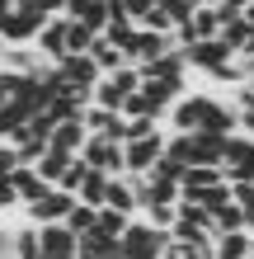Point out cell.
<instances>
[{
  "label": "cell",
  "mask_w": 254,
  "mask_h": 259,
  "mask_svg": "<svg viewBox=\"0 0 254 259\" xmlns=\"http://www.w3.org/2000/svg\"><path fill=\"white\" fill-rule=\"evenodd\" d=\"M10 184H14V193H19V207L38 203V198L52 189V184H42V179H38V170H33V165H19V170L10 175Z\"/></svg>",
  "instance_id": "obj_19"
},
{
  "label": "cell",
  "mask_w": 254,
  "mask_h": 259,
  "mask_svg": "<svg viewBox=\"0 0 254 259\" xmlns=\"http://www.w3.org/2000/svg\"><path fill=\"white\" fill-rule=\"evenodd\" d=\"M113 250H118V240L104 236V231H85V236H76V259H113Z\"/></svg>",
  "instance_id": "obj_21"
},
{
  "label": "cell",
  "mask_w": 254,
  "mask_h": 259,
  "mask_svg": "<svg viewBox=\"0 0 254 259\" xmlns=\"http://www.w3.org/2000/svg\"><path fill=\"white\" fill-rule=\"evenodd\" d=\"M71 160H76V156H62V151H42V156L33 160V170H38V179H42V184H62V175L71 170Z\"/></svg>",
  "instance_id": "obj_22"
},
{
  "label": "cell",
  "mask_w": 254,
  "mask_h": 259,
  "mask_svg": "<svg viewBox=\"0 0 254 259\" xmlns=\"http://www.w3.org/2000/svg\"><path fill=\"white\" fill-rule=\"evenodd\" d=\"M14 259H42L38 250V226H14Z\"/></svg>",
  "instance_id": "obj_27"
},
{
  "label": "cell",
  "mask_w": 254,
  "mask_h": 259,
  "mask_svg": "<svg viewBox=\"0 0 254 259\" xmlns=\"http://www.w3.org/2000/svg\"><path fill=\"white\" fill-rule=\"evenodd\" d=\"M151 5H156V0H123V14H127L132 24H141L146 14H151Z\"/></svg>",
  "instance_id": "obj_33"
},
{
  "label": "cell",
  "mask_w": 254,
  "mask_h": 259,
  "mask_svg": "<svg viewBox=\"0 0 254 259\" xmlns=\"http://www.w3.org/2000/svg\"><path fill=\"white\" fill-rule=\"evenodd\" d=\"M240 132H249V137H254V109H245V113H240Z\"/></svg>",
  "instance_id": "obj_37"
},
{
  "label": "cell",
  "mask_w": 254,
  "mask_h": 259,
  "mask_svg": "<svg viewBox=\"0 0 254 259\" xmlns=\"http://www.w3.org/2000/svg\"><path fill=\"white\" fill-rule=\"evenodd\" d=\"M38 250H42V259H76V236L66 231V222L38 226Z\"/></svg>",
  "instance_id": "obj_12"
},
{
  "label": "cell",
  "mask_w": 254,
  "mask_h": 259,
  "mask_svg": "<svg viewBox=\"0 0 254 259\" xmlns=\"http://www.w3.org/2000/svg\"><path fill=\"white\" fill-rule=\"evenodd\" d=\"M10 146H14V151H19V165H33V160L42 156V151H47V137H38L33 127H28V123H24L19 132H14V137H10Z\"/></svg>",
  "instance_id": "obj_23"
},
{
  "label": "cell",
  "mask_w": 254,
  "mask_h": 259,
  "mask_svg": "<svg viewBox=\"0 0 254 259\" xmlns=\"http://www.w3.org/2000/svg\"><path fill=\"white\" fill-rule=\"evenodd\" d=\"M85 10H89V0H66V10H62V19H80Z\"/></svg>",
  "instance_id": "obj_36"
},
{
  "label": "cell",
  "mask_w": 254,
  "mask_h": 259,
  "mask_svg": "<svg viewBox=\"0 0 254 259\" xmlns=\"http://www.w3.org/2000/svg\"><path fill=\"white\" fill-rule=\"evenodd\" d=\"M0 259H14V226H0Z\"/></svg>",
  "instance_id": "obj_35"
},
{
  "label": "cell",
  "mask_w": 254,
  "mask_h": 259,
  "mask_svg": "<svg viewBox=\"0 0 254 259\" xmlns=\"http://www.w3.org/2000/svg\"><path fill=\"white\" fill-rule=\"evenodd\" d=\"M33 48H38V57H42V62H52V66H57V62L66 57V19H47V24L38 28Z\"/></svg>",
  "instance_id": "obj_13"
},
{
  "label": "cell",
  "mask_w": 254,
  "mask_h": 259,
  "mask_svg": "<svg viewBox=\"0 0 254 259\" xmlns=\"http://www.w3.org/2000/svg\"><path fill=\"white\" fill-rule=\"evenodd\" d=\"M179 52H184V62L193 66V71H207V75H217L221 66H226L231 62V48H226V42H221V38H202V42H188V48H179Z\"/></svg>",
  "instance_id": "obj_8"
},
{
  "label": "cell",
  "mask_w": 254,
  "mask_h": 259,
  "mask_svg": "<svg viewBox=\"0 0 254 259\" xmlns=\"http://www.w3.org/2000/svg\"><path fill=\"white\" fill-rule=\"evenodd\" d=\"M212 259H254L249 231H221V236H212Z\"/></svg>",
  "instance_id": "obj_18"
},
{
  "label": "cell",
  "mask_w": 254,
  "mask_h": 259,
  "mask_svg": "<svg viewBox=\"0 0 254 259\" xmlns=\"http://www.w3.org/2000/svg\"><path fill=\"white\" fill-rule=\"evenodd\" d=\"M245 85H249V90H254V62H249V75H245Z\"/></svg>",
  "instance_id": "obj_40"
},
{
  "label": "cell",
  "mask_w": 254,
  "mask_h": 259,
  "mask_svg": "<svg viewBox=\"0 0 254 259\" xmlns=\"http://www.w3.org/2000/svg\"><path fill=\"white\" fill-rule=\"evenodd\" d=\"M217 184H226L217 165H188L184 179H179V203H198V198H202L207 189H217Z\"/></svg>",
  "instance_id": "obj_11"
},
{
  "label": "cell",
  "mask_w": 254,
  "mask_h": 259,
  "mask_svg": "<svg viewBox=\"0 0 254 259\" xmlns=\"http://www.w3.org/2000/svg\"><path fill=\"white\" fill-rule=\"evenodd\" d=\"M188 5H193V10H198V5H217V0H188Z\"/></svg>",
  "instance_id": "obj_41"
},
{
  "label": "cell",
  "mask_w": 254,
  "mask_h": 259,
  "mask_svg": "<svg viewBox=\"0 0 254 259\" xmlns=\"http://www.w3.org/2000/svg\"><path fill=\"white\" fill-rule=\"evenodd\" d=\"M160 156H165V127H151L146 137L123 142V170H127V175H146Z\"/></svg>",
  "instance_id": "obj_4"
},
{
  "label": "cell",
  "mask_w": 254,
  "mask_h": 259,
  "mask_svg": "<svg viewBox=\"0 0 254 259\" xmlns=\"http://www.w3.org/2000/svg\"><path fill=\"white\" fill-rule=\"evenodd\" d=\"M249 240H254V231H249Z\"/></svg>",
  "instance_id": "obj_42"
},
{
  "label": "cell",
  "mask_w": 254,
  "mask_h": 259,
  "mask_svg": "<svg viewBox=\"0 0 254 259\" xmlns=\"http://www.w3.org/2000/svg\"><path fill=\"white\" fill-rule=\"evenodd\" d=\"M14 170H19V151H14L10 142H0V179H10Z\"/></svg>",
  "instance_id": "obj_32"
},
{
  "label": "cell",
  "mask_w": 254,
  "mask_h": 259,
  "mask_svg": "<svg viewBox=\"0 0 254 259\" xmlns=\"http://www.w3.org/2000/svg\"><path fill=\"white\" fill-rule=\"evenodd\" d=\"M14 207H19V193H14L10 179H0V217H5V212H14Z\"/></svg>",
  "instance_id": "obj_34"
},
{
  "label": "cell",
  "mask_w": 254,
  "mask_h": 259,
  "mask_svg": "<svg viewBox=\"0 0 254 259\" xmlns=\"http://www.w3.org/2000/svg\"><path fill=\"white\" fill-rule=\"evenodd\" d=\"M174 48V38L170 33H151V28H132V38H127V48H123V62L127 66H146V62H156L160 52H170Z\"/></svg>",
  "instance_id": "obj_6"
},
{
  "label": "cell",
  "mask_w": 254,
  "mask_h": 259,
  "mask_svg": "<svg viewBox=\"0 0 254 259\" xmlns=\"http://www.w3.org/2000/svg\"><path fill=\"white\" fill-rule=\"evenodd\" d=\"M212 109H217V95H207V90H184V95L170 104V113H165L170 118L165 132H202Z\"/></svg>",
  "instance_id": "obj_1"
},
{
  "label": "cell",
  "mask_w": 254,
  "mask_h": 259,
  "mask_svg": "<svg viewBox=\"0 0 254 259\" xmlns=\"http://www.w3.org/2000/svg\"><path fill=\"white\" fill-rule=\"evenodd\" d=\"M212 231L221 236V231H245V212L235 207V203H221L217 212H212Z\"/></svg>",
  "instance_id": "obj_28"
},
{
  "label": "cell",
  "mask_w": 254,
  "mask_h": 259,
  "mask_svg": "<svg viewBox=\"0 0 254 259\" xmlns=\"http://www.w3.org/2000/svg\"><path fill=\"white\" fill-rule=\"evenodd\" d=\"M160 250H165V231H156V226H146L141 217H132L127 231L118 236L113 259H160Z\"/></svg>",
  "instance_id": "obj_3"
},
{
  "label": "cell",
  "mask_w": 254,
  "mask_h": 259,
  "mask_svg": "<svg viewBox=\"0 0 254 259\" xmlns=\"http://www.w3.org/2000/svg\"><path fill=\"white\" fill-rule=\"evenodd\" d=\"M132 28H137L132 19H109V24H104V33H99V38H109L113 48L123 52V48H127V38H132Z\"/></svg>",
  "instance_id": "obj_30"
},
{
  "label": "cell",
  "mask_w": 254,
  "mask_h": 259,
  "mask_svg": "<svg viewBox=\"0 0 254 259\" xmlns=\"http://www.w3.org/2000/svg\"><path fill=\"white\" fill-rule=\"evenodd\" d=\"M99 207H109V212H118V217H141V203H137V189H132V179L127 175H113L109 179V189H104V203Z\"/></svg>",
  "instance_id": "obj_10"
},
{
  "label": "cell",
  "mask_w": 254,
  "mask_h": 259,
  "mask_svg": "<svg viewBox=\"0 0 254 259\" xmlns=\"http://www.w3.org/2000/svg\"><path fill=\"white\" fill-rule=\"evenodd\" d=\"M99 33H89V28L80 19H66V57H76V52H89V42H94Z\"/></svg>",
  "instance_id": "obj_29"
},
{
  "label": "cell",
  "mask_w": 254,
  "mask_h": 259,
  "mask_svg": "<svg viewBox=\"0 0 254 259\" xmlns=\"http://www.w3.org/2000/svg\"><path fill=\"white\" fill-rule=\"evenodd\" d=\"M109 179H113V175H104V170H85L80 189H76V203H89V207H99V203H104V189H109Z\"/></svg>",
  "instance_id": "obj_25"
},
{
  "label": "cell",
  "mask_w": 254,
  "mask_h": 259,
  "mask_svg": "<svg viewBox=\"0 0 254 259\" xmlns=\"http://www.w3.org/2000/svg\"><path fill=\"white\" fill-rule=\"evenodd\" d=\"M85 123L80 118H66V123H57L52 137H47V151H62V156H80V146H85Z\"/></svg>",
  "instance_id": "obj_17"
},
{
  "label": "cell",
  "mask_w": 254,
  "mask_h": 259,
  "mask_svg": "<svg viewBox=\"0 0 254 259\" xmlns=\"http://www.w3.org/2000/svg\"><path fill=\"white\" fill-rule=\"evenodd\" d=\"M14 10V0H0V14H10Z\"/></svg>",
  "instance_id": "obj_39"
},
{
  "label": "cell",
  "mask_w": 254,
  "mask_h": 259,
  "mask_svg": "<svg viewBox=\"0 0 254 259\" xmlns=\"http://www.w3.org/2000/svg\"><path fill=\"white\" fill-rule=\"evenodd\" d=\"M85 57H89V62L99 66V75H113L118 66H127V62H123V52H118V48H113L109 38H94V42H89V52H85Z\"/></svg>",
  "instance_id": "obj_24"
},
{
  "label": "cell",
  "mask_w": 254,
  "mask_h": 259,
  "mask_svg": "<svg viewBox=\"0 0 254 259\" xmlns=\"http://www.w3.org/2000/svg\"><path fill=\"white\" fill-rule=\"evenodd\" d=\"M94 231H104V236H123L127 231V217H118V212H109V207H99V217H94Z\"/></svg>",
  "instance_id": "obj_31"
},
{
  "label": "cell",
  "mask_w": 254,
  "mask_h": 259,
  "mask_svg": "<svg viewBox=\"0 0 254 259\" xmlns=\"http://www.w3.org/2000/svg\"><path fill=\"white\" fill-rule=\"evenodd\" d=\"M47 24L38 10H10L0 14V48H24V42L38 38V28Z\"/></svg>",
  "instance_id": "obj_5"
},
{
  "label": "cell",
  "mask_w": 254,
  "mask_h": 259,
  "mask_svg": "<svg viewBox=\"0 0 254 259\" xmlns=\"http://www.w3.org/2000/svg\"><path fill=\"white\" fill-rule=\"evenodd\" d=\"M42 66H52V62H42L33 42H24V48H0V71H10V75H33Z\"/></svg>",
  "instance_id": "obj_15"
},
{
  "label": "cell",
  "mask_w": 254,
  "mask_h": 259,
  "mask_svg": "<svg viewBox=\"0 0 254 259\" xmlns=\"http://www.w3.org/2000/svg\"><path fill=\"white\" fill-rule=\"evenodd\" d=\"M240 14H245V24H249V28H254V0H249V5H245V10H240Z\"/></svg>",
  "instance_id": "obj_38"
},
{
  "label": "cell",
  "mask_w": 254,
  "mask_h": 259,
  "mask_svg": "<svg viewBox=\"0 0 254 259\" xmlns=\"http://www.w3.org/2000/svg\"><path fill=\"white\" fill-rule=\"evenodd\" d=\"M80 160L89 170H104V175H127L123 170V142H109V137H85Z\"/></svg>",
  "instance_id": "obj_7"
},
{
  "label": "cell",
  "mask_w": 254,
  "mask_h": 259,
  "mask_svg": "<svg viewBox=\"0 0 254 259\" xmlns=\"http://www.w3.org/2000/svg\"><path fill=\"white\" fill-rule=\"evenodd\" d=\"M57 75H62L66 85H80V90H94V85H99V66L89 62L85 52H76V57H62V62H57Z\"/></svg>",
  "instance_id": "obj_16"
},
{
  "label": "cell",
  "mask_w": 254,
  "mask_h": 259,
  "mask_svg": "<svg viewBox=\"0 0 254 259\" xmlns=\"http://www.w3.org/2000/svg\"><path fill=\"white\" fill-rule=\"evenodd\" d=\"M94 217H99V207H89V203H71V212H66V231H71V236L94 231Z\"/></svg>",
  "instance_id": "obj_26"
},
{
  "label": "cell",
  "mask_w": 254,
  "mask_h": 259,
  "mask_svg": "<svg viewBox=\"0 0 254 259\" xmlns=\"http://www.w3.org/2000/svg\"><path fill=\"white\" fill-rule=\"evenodd\" d=\"M217 170L226 184H254V137L249 132H231L221 142V160Z\"/></svg>",
  "instance_id": "obj_2"
},
{
  "label": "cell",
  "mask_w": 254,
  "mask_h": 259,
  "mask_svg": "<svg viewBox=\"0 0 254 259\" xmlns=\"http://www.w3.org/2000/svg\"><path fill=\"white\" fill-rule=\"evenodd\" d=\"M71 203H76V198H71L66 189H47V193L38 198V203H28V207H24V222H28V226H52V222H66Z\"/></svg>",
  "instance_id": "obj_9"
},
{
  "label": "cell",
  "mask_w": 254,
  "mask_h": 259,
  "mask_svg": "<svg viewBox=\"0 0 254 259\" xmlns=\"http://www.w3.org/2000/svg\"><path fill=\"white\" fill-rule=\"evenodd\" d=\"M217 38H221V42H226V48H231V52H245V48H249V42H254V28L245 24V14H240V10H235V14H231V19H221V33H217Z\"/></svg>",
  "instance_id": "obj_20"
},
{
  "label": "cell",
  "mask_w": 254,
  "mask_h": 259,
  "mask_svg": "<svg viewBox=\"0 0 254 259\" xmlns=\"http://www.w3.org/2000/svg\"><path fill=\"white\" fill-rule=\"evenodd\" d=\"M184 71H188V62H184V52H179V48H170V52H160L156 62L137 66L141 80H184Z\"/></svg>",
  "instance_id": "obj_14"
}]
</instances>
